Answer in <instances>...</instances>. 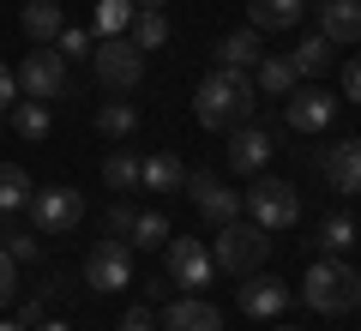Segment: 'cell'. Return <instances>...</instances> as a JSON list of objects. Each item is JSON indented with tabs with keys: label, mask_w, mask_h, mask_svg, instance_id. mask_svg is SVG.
Segmentation results:
<instances>
[{
	"label": "cell",
	"mask_w": 361,
	"mask_h": 331,
	"mask_svg": "<svg viewBox=\"0 0 361 331\" xmlns=\"http://www.w3.org/2000/svg\"><path fill=\"white\" fill-rule=\"evenodd\" d=\"M127 283H133V247L115 241V235H103V241L90 247V259H85V289L90 295H115V289H127Z\"/></svg>",
	"instance_id": "obj_6"
},
{
	"label": "cell",
	"mask_w": 361,
	"mask_h": 331,
	"mask_svg": "<svg viewBox=\"0 0 361 331\" xmlns=\"http://www.w3.org/2000/svg\"><path fill=\"white\" fill-rule=\"evenodd\" d=\"M30 193H37V187H30V175H25V169H18V163H0V217L25 211V205H30Z\"/></svg>",
	"instance_id": "obj_26"
},
{
	"label": "cell",
	"mask_w": 361,
	"mask_h": 331,
	"mask_svg": "<svg viewBox=\"0 0 361 331\" xmlns=\"http://www.w3.org/2000/svg\"><path fill=\"white\" fill-rule=\"evenodd\" d=\"M163 247H169L163 265H169V283H175V289H211L217 259L205 253V241H193V235H169Z\"/></svg>",
	"instance_id": "obj_8"
},
{
	"label": "cell",
	"mask_w": 361,
	"mask_h": 331,
	"mask_svg": "<svg viewBox=\"0 0 361 331\" xmlns=\"http://www.w3.org/2000/svg\"><path fill=\"white\" fill-rule=\"evenodd\" d=\"M103 181H109V193H139V157L133 151L103 157Z\"/></svg>",
	"instance_id": "obj_30"
},
{
	"label": "cell",
	"mask_w": 361,
	"mask_h": 331,
	"mask_svg": "<svg viewBox=\"0 0 361 331\" xmlns=\"http://www.w3.org/2000/svg\"><path fill=\"white\" fill-rule=\"evenodd\" d=\"M6 115H13V133L18 139H49V127H54V115H49V102H37V97H25V102H13V109H6Z\"/></svg>",
	"instance_id": "obj_23"
},
{
	"label": "cell",
	"mask_w": 361,
	"mask_h": 331,
	"mask_svg": "<svg viewBox=\"0 0 361 331\" xmlns=\"http://www.w3.org/2000/svg\"><path fill=\"white\" fill-rule=\"evenodd\" d=\"M343 97H349V102H361V61H349V66H343Z\"/></svg>",
	"instance_id": "obj_37"
},
{
	"label": "cell",
	"mask_w": 361,
	"mask_h": 331,
	"mask_svg": "<svg viewBox=\"0 0 361 331\" xmlns=\"http://www.w3.org/2000/svg\"><path fill=\"white\" fill-rule=\"evenodd\" d=\"M169 235H175V229H169V217H163V211H139V217H133L127 247H157V241H169Z\"/></svg>",
	"instance_id": "obj_31"
},
{
	"label": "cell",
	"mask_w": 361,
	"mask_h": 331,
	"mask_svg": "<svg viewBox=\"0 0 361 331\" xmlns=\"http://www.w3.org/2000/svg\"><path fill=\"white\" fill-rule=\"evenodd\" d=\"M133 0H97V13H90V37L103 42V37H127L133 30Z\"/></svg>",
	"instance_id": "obj_22"
},
{
	"label": "cell",
	"mask_w": 361,
	"mask_h": 331,
	"mask_svg": "<svg viewBox=\"0 0 361 331\" xmlns=\"http://www.w3.org/2000/svg\"><path fill=\"white\" fill-rule=\"evenodd\" d=\"M0 253L13 259V265H30V259L42 253V235L37 229H13V223L0 217Z\"/></svg>",
	"instance_id": "obj_28"
},
{
	"label": "cell",
	"mask_w": 361,
	"mask_h": 331,
	"mask_svg": "<svg viewBox=\"0 0 361 331\" xmlns=\"http://www.w3.org/2000/svg\"><path fill=\"white\" fill-rule=\"evenodd\" d=\"M133 6H139V13H163V0H133Z\"/></svg>",
	"instance_id": "obj_39"
},
{
	"label": "cell",
	"mask_w": 361,
	"mask_h": 331,
	"mask_svg": "<svg viewBox=\"0 0 361 331\" xmlns=\"http://www.w3.org/2000/svg\"><path fill=\"white\" fill-rule=\"evenodd\" d=\"M163 331H223V313L205 295H175L163 307Z\"/></svg>",
	"instance_id": "obj_15"
},
{
	"label": "cell",
	"mask_w": 361,
	"mask_h": 331,
	"mask_svg": "<svg viewBox=\"0 0 361 331\" xmlns=\"http://www.w3.org/2000/svg\"><path fill=\"white\" fill-rule=\"evenodd\" d=\"M13 102H18V73H13L6 61H0V115H6Z\"/></svg>",
	"instance_id": "obj_35"
},
{
	"label": "cell",
	"mask_w": 361,
	"mask_h": 331,
	"mask_svg": "<svg viewBox=\"0 0 361 331\" xmlns=\"http://www.w3.org/2000/svg\"><path fill=\"white\" fill-rule=\"evenodd\" d=\"M133 217H139V205L115 199V205H109V223H103V235H115V241H127V235H133Z\"/></svg>",
	"instance_id": "obj_33"
},
{
	"label": "cell",
	"mask_w": 361,
	"mask_h": 331,
	"mask_svg": "<svg viewBox=\"0 0 361 331\" xmlns=\"http://www.w3.org/2000/svg\"><path fill=\"white\" fill-rule=\"evenodd\" d=\"M0 331H25V325H18V319H0Z\"/></svg>",
	"instance_id": "obj_40"
},
{
	"label": "cell",
	"mask_w": 361,
	"mask_h": 331,
	"mask_svg": "<svg viewBox=\"0 0 361 331\" xmlns=\"http://www.w3.org/2000/svg\"><path fill=\"white\" fill-rule=\"evenodd\" d=\"M127 37H133V49H139V54H151V49H163V42H169V18L163 13H133Z\"/></svg>",
	"instance_id": "obj_29"
},
{
	"label": "cell",
	"mask_w": 361,
	"mask_h": 331,
	"mask_svg": "<svg viewBox=\"0 0 361 331\" xmlns=\"http://www.w3.org/2000/svg\"><path fill=\"white\" fill-rule=\"evenodd\" d=\"M271 241L259 223H247V217H235V223H223L217 229V247H211V259H217V271H235V277H253L259 265H265Z\"/></svg>",
	"instance_id": "obj_3"
},
{
	"label": "cell",
	"mask_w": 361,
	"mask_h": 331,
	"mask_svg": "<svg viewBox=\"0 0 361 331\" xmlns=\"http://www.w3.org/2000/svg\"><path fill=\"white\" fill-rule=\"evenodd\" d=\"M211 61L235 66V73H253L259 66V30H229V37H217L211 42Z\"/></svg>",
	"instance_id": "obj_18"
},
{
	"label": "cell",
	"mask_w": 361,
	"mask_h": 331,
	"mask_svg": "<svg viewBox=\"0 0 361 331\" xmlns=\"http://www.w3.org/2000/svg\"><path fill=\"white\" fill-rule=\"evenodd\" d=\"M289 66H295V78H319L325 66H331V42L313 30V37H301L295 49H289Z\"/></svg>",
	"instance_id": "obj_24"
},
{
	"label": "cell",
	"mask_w": 361,
	"mask_h": 331,
	"mask_svg": "<svg viewBox=\"0 0 361 331\" xmlns=\"http://www.w3.org/2000/svg\"><path fill=\"white\" fill-rule=\"evenodd\" d=\"M180 193H187V199L199 205V217H205V223H217V229L241 217V193L223 187L217 175H187V187H180Z\"/></svg>",
	"instance_id": "obj_11"
},
{
	"label": "cell",
	"mask_w": 361,
	"mask_h": 331,
	"mask_svg": "<svg viewBox=\"0 0 361 331\" xmlns=\"http://www.w3.org/2000/svg\"><path fill=\"white\" fill-rule=\"evenodd\" d=\"M265 163H271V133L259 127V121H253V127L241 121L235 139H229V169H235V175H259Z\"/></svg>",
	"instance_id": "obj_16"
},
{
	"label": "cell",
	"mask_w": 361,
	"mask_h": 331,
	"mask_svg": "<svg viewBox=\"0 0 361 331\" xmlns=\"http://www.w3.org/2000/svg\"><path fill=\"white\" fill-rule=\"evenodd\" d=\"M97 133H103V139H133V133H139V109L121 102V97H109L103 109H97Z\"/></svg>",
	"instance_id": "obj_25"
},
{
	"label": "cell",
	"mask_w": 361,
	"mask_h": 331,
	"mask_svg": "<svg viewBox=\"0 0 361 331\" xmlns=\"http://www.w3.org/2000/svg\"><path fill=\"white\" fill-rule=\"evenodd\" d=\"M13 259H6V253H0V307H13V295H18V277H13Z\"/></svg>",
	"instance_id": "obj_36"
},
{
	"label": "cell",
	"mask_w": 361,
	"mask_h": 331,
	"mask_svg": "<svg viewBox=\"0 0 361 331\" xmlns=\"http://www.w3.org/2000/svg\"><path fill=\"white\" fill-rule=\"evenodd\" d=\"M54 49H61V61H85V54L97 49V37H90V30H78V25H66L61 37H54Z\"/></svg>",
	"instance_id": "obj_32"
},
{
	"label": "cell",
	"mask_w": 361,
	"mask_h": 331,
	"mask_svg": "<svg viewBox=\"0 0 361 331\" xmlns=\"http://www.w3.org/2000/svg\"><path fill=\"white\" fill-rule=\"evenodd\" d=\"M271 331H295V325H271Z\"/></svg>",
	"instance_id": "obj_41"
},
{
	"label": "cell",
	"mask_w": 361,
	"mask_h": 331,
	"mask_svg": "<svg viewBox=\"0 0 361 331\" xmlns=\"http://www.w3.org/2000/svg\"><path fill=\"white\" fill-rule=\"evenodd\" d=\"M18 97H37V102L66 97V61H61V49H30L25 54V66H18Z\"/></svg>",
	"instance_id": "obj_10"
},
{
	"label": "cell",
	"mask_w": 361,
	"mask_h": 331,
	"mask_svg": "<svg viewBox=\"0 0 361 331\" xmlns=\"http://www.w3.org/2000/svg\"><path fill=\"white\" fill-rule=\"evenodd\" d=\"M361 241V223H355V217H343V211H331V217H325V223H319V247H325V253H349V247H355Z\"/></svg>",
	"instance_id": "obj_27"
},
{
	"label": "cell",
	"mask_w": 361,
	"mask_h": 331,
	"mask_svg": "<svg viewBox=\"0 0 361 331\" xmlns=\"http://www.w3.org/2000/svg\"><path fill=\"white\" fill-rule=\"evenodd\" d=\"M241 211H253V223L271 235V229H289L301 217V193L289 181H277V175H259L253 193H241Z\"/></svg>",
	"instance_id": "obj_4"
},
{
	"label": "cell",
	"mask_w": 361,
	"mask_h": 331,
	"mask_svg": "<svg viewBox=\"0 0 361 331\" xmlns=\"http://www.w3.org/2000/svg\"><path fill=\"white\" fill-rule=\"evenodd\" d=\"M139 187H145V193H180V187H187V169H180V157H169V151L139 157Z\"/></svg>",
	"instance_id": "obj_19"
},
{
	"label": "cell",
	"mask_w": 361,
	"mask_h": 331,
	"mask_svg": "<svg viewBox=\"0 0 361 331\" xmlns=\"http://www.w3.org/2000/svg\"><path fill=\"white\" fill-rule=\"evenodd\" d=\"M18 25H25L30 42H54L66 30V13H61V0H25V18Z\"/></svg>",
	"instance_id": "obj_21"
},
{
	"label": "cell",
	"mask_w": 361,
	"mask_h": 331,
	"mask_svg": "<svg viewBox=\"0 0 361 331\" xmlns=\"http://www.w3.org/2000/svg\"><path fill=\"white\" fill-rule=\"evenodd\" d=\"M235 301H241L247 319H277V313L289 307V283H283V277H265V271H253V277H241Z\"/></svg>",
	"instance_id": "obj_12"
},
{
	"label": "cell",
	"mask_w": 361,
	"mask_h": 331,
	"mask_svg": "<svg viewBox=\"0 0 361 331\" xmlns=\"http://www.w3.org/2000/svg\"><path fill=\"white\" fill-rule=\"evenodd\" d=\"M115 331H157V313H151V307H133V313H121Z\"/></svg>",
	"instance_id": "obj_34"
},
{
	"label": "cell",
	"mask_w": 361,
	"mask_h": 331,
	"mask_svg": "<svg viewBox=\"0 0 361 331\" xmlns=\"http://www.w3.org/2000/svg\"><path fill=\"white\" fill-rule=\"evenodd\" d=\"M30 331H66V319H42V325H30Z\"/></svg>",
	"instance_id": "obj_38"
},
{
	"label": "cell",
	"mask_w": 361,
	"mask_h": 331,
	"mask_svg": "<svg viewBox=\"0 0 361 331\" xmlns=\"http://www.w3.org/2000/svg\"><path fill=\"white\" fill-rule=\"evenodd\" d=\"M337 121V97L331 90H319V85H295L283 97V127L289 133H325Z\"/></svg>",
	"instance_id": "obj_9"
},
{
	"label": "cell",
	"mask_w": 361,
	"mask_h": 331,
	"mask_svg": "<svg viewBox=\"0 0 361 331\" xmlns=\"http://www.w3.org/2000/svg\"><path fill=\"white\" fill-rule=\"evenodd\" d=\"M301 301L313 307V313H349V307L361 301V271L343 265V259H319V265H307V277H301Z\"/></svg>",
	"instance_id": "obj_2"
},
{
	"label": "cell",
	"mask_w": 361,
	"mask_h": 331,
	"mask_svg": "<svg viewBox=\"0 0 361 331\" xmlns=\"http://www.w3.org/2000/svg\"><path fill=\"white\" fill-rule=\"evenodd\" d=\"M25 211H30V229L37 235H66V229H78V217H85V193L78 187H37Z\"/></svg>",
	"instance_id": "obj_5"
},
{
	"label": "cell",
	"mask_w": 361,
	"mask_h": 331,
	"mask_svg": "<svg viewBox=\"0 0 361 331\" xmlns=\"http://www.w3.org/2000/svg\"><path fill=\"white\" fill-rule=\"evenodd\" d=\"M307 0H247V30L271 37V30H295Z\"/></svg>",
	"instance_id": "obj_17"
},
{
	"label": "cell",
	"mask_w": 361,
	"mask_h": 331,
	"mask_svg": "<svg viewBox=\"0 0 361 331\" xmlns=\"http://www.w3.org/2000/svg\"><path fill=\"white\" fill-rule=\"evenodd\" d=\"M90 66H97V78L109 90H139V78H145V54L133 49V37H103L90 49Z\"/></svg>",
	"instance_id": "obj_7"
},
{
	"label": "cell",
	"mask_w": 361,
	"mask_h": 331,
	"mask_svg": "<svg viewBox=\"0 0 361 331\" xmlns=\"http://www.w3.org/2000/svg\"><path fill=\"white\" fill-rule=\"evenodd\" d=\"M301 78H295V66H289V54H259V66H253V90L259 97H289Z\"/></svg>",
	"instance_id": "obj_20"
},
{
	"label": "cell",
	"mask_w": 361,
	"mask_h": 331,
	"mask_svg": "<svg viewBox=\"0 0 361 331\" xmlns=\"http://www.w3.org/2000/svg\"><path fill=\"white\" fill-rule=\"evenodd\" d=\"M319 175H325V187H331V193H361V139H337V145H325Z\"/></svg>",
	"instance_id": "obj_13"
},
{
	"label": "cell",
	"mask_w": 361,
	"mask_h": 331,
	"mask_svg": "<svg viewBox=\"0 0 361 331\" xmlns=\"http://www.w3.org/2000/svg\"><path fill=\"white\" fill-rule=\"evenodd\" d=\"M259 109V90H253V73H235V66H211L205 78H199V97H193V115L199 127H241V121H253Z\"/></svg>",
	"instance_id": "obj_1"
},
{
	"label": "cell",
	"mask_w": 361,
	"mask_h": 331,
	"mask_svg": "<svg viewBox=\"0 0 361 331\" xmlns=\"http://www.w3.org/2000/svg\"><path fill=\"white\" fill-rule=\"evenodd\" d=\"M313 6H319V37L331 49L361 42V0H313Z\"/></svg>",
	"instance_id": "obj_14"
}]
</instances>
